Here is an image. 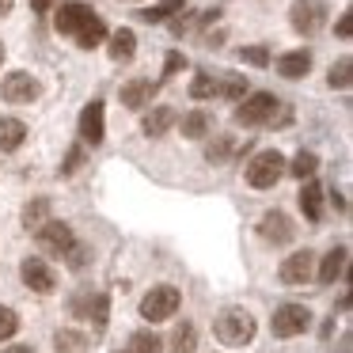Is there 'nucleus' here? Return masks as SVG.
<instances>
[{
	"label": "nucleus",
	"mask_w": 353,
	"mask_h": 353,
	"mask_svg": "<svg viewBox=\"0 0 353 353\" xmlns=\"http://www.w3.org/2000/svg\"><path fill=\"white\" fill-rule=\"evenodd\" d=\"M179 69H186V57H183V54H168V61H163V80L175 77Z\"/></svg>",
	"instance_id": "e433bc0d"
},
{
	"label": "nucleus",
	"mask_w": 353,
	"mask_h": 353,
	"mask_svg": "<svg viewBox=\"0 0 353 353\" xmlns=\"http://www.w3.org/2000/svg\"><path fill=\"white\" fill-rule=\"evenodd\" d=\"M80 160H84V148L77 145V148H72L69 156H65V163H61V175H72V171L80 168Z\"/></svg>",
	"instance_id": "c9c22d12"
},
{
	"label": "nucleus",
	"mask_w": 353,
	"mask_h": 353,
	"mask_svg": "<svg viewBox=\"0 0 353 353\" xmlns=\"http://www.w3.org/2000/svg\"><path fill=\"white\" fill-rule=\"evenodd\" d=\"M0 95H4V103H34L42 95V84L31 72H8L0 84Z\"/></svg>",
	"instance_id": "6e6552de"
},
{
	"label": "nucleus",
	"mask_w": 353,
	"mask_h": 353,
	"mask_svg": "<svg viewBox=\"0 0 353 353\" xmlns=\"http://www.w3.org/2000/svg\"><path fill=\"white\" fill-rule=\"evenodd\" d=\"M88 345H92V338H88L84 330L61 327V330L54 334V350H57V353H88Z\"/></svg>",
	"instance_id": "a211bd4d"
},
{
	"label": "nucleus",
	"mask_w": 353,
	"mask_h": 353,
	"mask_svg": "<svg viewBox=\"0 0 353 353\" xmlns=\"http://www.w3.org/2000/svg\"><path fill=\"white\" fill-rule=\"evenodd\" d=\"M285 175V156L277 152V148H266V152H259L251 163H247V183L254 186V190H270V186H277Z\"/></svg>",
	"instance_id": "20e7f679"
},
{
	"label": "nucleus",
	"mask_w": 353,
	"mask_h": 353,
	"mask_svg": "<svg viewBox=\"0 0 353 353\" xmlns=\"http://www.w3.org/2000/svg\"><path fill=\"white\" fill-rule=\"evenodd\" d=\"M4 353H34V350H31V345H8Z\"/></svg>",
	"instance_id": "ea45409f"
},
{
	"label": "nucleus",
	"mask_w": 353,
	"mask_h": 353,
	"mask_svg": "<svg viewBox=\"0 0 353 353\" xmlns=\"http://www.w3.org/2000/svg\"><path fill=\"white\" fill-rule=\"evenodd\" d=\"M228 152H232V137H216V145H209V160L213 163H221Z\"/></svg>",
	"instance_id": "f704fd0d"
},
{
	"label": "nucleus",
	"mask_w": 353,
	"mask_h": 353,
	"mask_svg": "<svg viewBox=\"0 0 353 353\" xmlns=\"http://www.w3.org/2000/svg\"><path fill=\"white\" fill-rule=\"evenodd\" d=\"M315 168H319V156H315V152H296V160L285 163V171H289V175H296V179H312Z\"/></svg>",
	"instance_id": "a878e982"
},
{
	"label": "nucleus",
	"mask_w": 353,
	"mask_h": 353,
	"mask_svg": "<svg viewBox=\"0 0 353 353\" xmlns=\"http://www.w3.org/2000/svg\"><path fill=\"white\" fill-rule=\"evenodd\" d=\"M12 4H16V0H0V16H8V12H12Z\"/></svg>",
	"instance_id": "a19ab883"
},
{
	"label": "nucleus",
	"mask_w": 353,
	"mask_h": 353,
	"mask_svg": "<svg viewBox=\"0 0 353 353\" xmlns=\"http://www.w3.org/2000/svg\"><path fill=\"white\" fill-rule=\"evenodd\" d=\"M133 54H137V34H133L130 27L110 34V57H114V61H133Z\"/></svg>",
	"instance_id": "412c9836"
},
{
	"label": "nucleus",
	"mask_w": 353,
	"mask_h": 353,
	"mask_svg": "<svg viewBox=\"0 0 353 353\" xmlns=\"http://www.w3.org/2000/svg\"><path fill=\"white\" fill-rule=\"evenodd\" d=\"M156 88H160V84H152V80H130V84L122 88V107H130V110H145L148 103H152Z\"/></svg>",
	"instance_id": "4468645a"
},
{
	"label": "nucleus",
	"mask_w": 353,
	"mask_h": 353,
	"mask_svg": "<svg viewBox=\"0 0 353 353\" xmlns=\"http://www.w3.org/2000/svg\"><path fill=\"white\" fill-rule=\"evenodd\" d=\"M107 137V122H103V103L92 99L84 110H80V141L84 145H103Z\"/></svg>",
	"instance_id": "9b49d317"
},
{
	"label": "nucleus",
	"mask_w": 353,
	"mask_h": 353,
	"mask_svg": "<svg viewBox=\"0 0 353 353\" xmlns=\"http://www.w3.org/2000/svg\"><path fill=\"white\" fill-rule=\"evenodd\" d=\"M213 330H216V338H221L224 345H247L254 338V319H251V312H243V307H224V312L216 315Z\"/></svg>",
	"instance_id": "f03ea898"
},
{
	"label": "nucleus",
	"mask_w": 353,
	"mask_h": 353,
	"mask_svg": "<svg viewBox=\"0 0 353 353\" xmlns=\"http://www.w3.org/2000/svg\"><path fill=\"white\" fill-rule=\"evenodd\" d=\"M88 254H92V251H88V247H84V243H80V239H77V243H72V247H69V251H65V254H61V259H65V262H69V270H84V262H88Z\"/></svg>",
	"instance_id": "473e14b6"
},
{
	"label": "nucleus",
	"mask_w": 353,
	"mask_h": 353,
	"mask_svg": "<svg viewBox=\"0 0 353 353\" xmlns=\"http://www.w3.org/2000/svg\"><path fill=\"white\" fill-rule=\"evenodd\" d=\"M0 65H4V46H0Z\"/></svg>",
	"instance_id": "79ce46f5"
},
{
	"label": "nucleus",
	"mask_w": 353,
	"mask_h": 353,
	"mask_svg": "<svg viewBox=\"0 0 353 353\" xmlns=\"http://www.w3.org/2000/svg\"><path fill=\"white\" fill-rule=\"evenodd\" d=\"M130 353H163L160 334H152V330H137V334L130 338Z\"/></svg>",
	"instance_id": "bb28decb"
},
{
	"label": "nucleus",
	"mask_w": 353,
	"mask_h": 353,
	"mask_svg": "<svg viewBox=\"0 0 353 353\" xmlns=\"http://www.w3.org/2000/svg\"><path fill=\"white\" fill-rule=\"evenodd\" d=\"M46 216H50V201L46 198H34L31 205H27V213H23V224L31 232H39L42 224H46Z\"/></svg>",
	"instance_id": "cd10ccee"
},
{
	"label": "nucleus",
	"mask_w": 353,
	"mask_h": 353,
	"mask_svg": "<svg viewBox=\"0 0 353 353\" xmlns=\"http://www.w3.org/2000/svg\"><path fill=\"white\" fill-rule=\"evenodd\" d=\"M213 95H216V80L213 77H205V72H201V77H194L190 99H213Z\"/></svg>",
	"instance_id": "c756f323"
},
{
	"label": "nucleus",
	"mask_w": 353,
	"mask_h": 353,
	"mask_svg": "<svg viewBox=\"0 0 353 353\" xmlns=\"http://www.w3.org/2000/svg\"><path fill=\"white\" fill-rule=\"evenodd\" d=\"M270 327H274L277 338H296L312 327V312H307L304 304H281L274 312V323H270Z\"/></svg>",
	"instance_id": "423d86ee"
},
{
	"label": "nucleus",
	"mask_w": 353,
	"mask_h": 353,
	"mask_svg": "<svg viewBox=\"0 0 353 353\" xmlns=\"http://www.w3.org/2000/svg\"><path fill=\"white\" fill-rule=\"evenodd\" d=\"M259 232H262V239H266V243H289V239H292V224H289V216L277 213V209L262 216Z\"/></svg>",
	"instance_id": "ddd939ff"
},
{
	"label": "nucleus",
	"mask_w": 353,
	"mask_h": 353,
	"mask_svg": "<svg viewBox=\"0 0 353 353\" xmlns=\"http://www.w3.org/2000/svg\"><path fill=\"white\" fill-rule=\"evenodd\" d=\"M54 27H57V34L77 39L80 50H95L103 39H107V23L95 16L92 4H84V0H69V4H61L57 16H54Z\"/></svg>",
	"instance_id": "f257e3e1"
},
{
	"label": "nucleus",
	"mask_w": 353,
	"mask_h": 353,
	"mask_svg": "<svg viewBox=\"0 0 353 353\" xmlns=\"http://www.w3.org/2000/svg\"><path fill=\"white\" fill-rule=\"evenodd\" d=\"M27 141V125L19 118H0V152H16Z\"/></svg>",
	"instance_id": "6ab92c4d"
},
{
	"label": "nucleus",
	"mask_w": 353,
	"mask_h": 353,
	"mask_svg": "<svg viewBox=\"0 0 353 353\" xmlns=\"http://www.w3.org/2000/svg\"><path fill=\"white\" fill-rule=\"evenodd\" d=\"M345 262H350V251H345V247H334V251H327V259L319 262V270H315V277H319L323 285H334L338 277L345 274Z\"/></svg>",
	"instance_id": "2eb2a0df"
},
{
	"label": "nucleus",
	"mask_w": 353,
	"mask_h": 353,
	"mask_svg": "<svg viewBox=\"0 0 353 353\" xmlns=\"http://www.w3.org/2000/svg\"><path fill=\"white\" fill-rule=\"evenodd\" d=\"M183 8H186V0H160L156 8L141 12V19H145V23H163V19L179 16V12H183Z\"/></svg>",
	"instance_id": "b1692460"
},
{
	"label": "nucleus",
	"mask_w": 353,
	"mask_h": 353,
	"mask_svg": "<svg viewBox=\"0 0 353 353\" xmlns=\"http://www.w3.org/2000/svg\"><path fill=\"white\" fill-rule=\"evenodd\" d=\"M334 31H338V39H350V34H353V16H350V12H345V16L338 19V27H334Z\"/></svg>",
	"instance_id": "4c0bfd02"
},
{
	"label": "nucleus",
	"mask_w": 353,
	"mask_h": 353,
	"mask_svg": "<svg viewBox=\"0 0 353 353\" xmlns=\"http://www.w3.org/2000/svg\"><path fill=\"white\" fill-rule=\"evenodd\" d=\"M216 95H224V99H243V95H247V80L243 77H228L224 84H216Z\"/></svg>",
	"instance_id": "7c9ffc66"
},
{
	"label": "nucleus",
	"mask_w": 353,
	"mask_h": 353,
	"mask_svg": "<svg viewBox=\"0 0 353 353\" xmlns=\"http://www.w3.org/2000/svg\"><path fill=\"white\" fill-rule=\"evenodd\" d=\"M16 330H19V315L12 312V307L0 304V342H8V338L16 334Z\"/></svg>",
	"instance_id": "2f4dec72"
},
{
	"label": "nucleus",
	"mask_w": 353,
	"mask_h": 353,
	"mask_svg": "<svg viewBox=\"0 0 353 353\" xmlns=\"http://www.w3.org/2000/svg\"><path fill=\"white\" fill-rule=\"evenodd\" d=\"M239 57H243L247 65H270V54H266V46H247V50H239Z\"/></svg>",
	"instance_id": "72a5a7b5"
},
{
	"label": "nucleus",
	"mask_w": 353,
	"mask_h": 353,
	"mask_svg": "<svg viewBox=\"0 0 353 353\" xmlns=\"http://www.w3.org/2000/svg\"><path fill=\"white\" fill-rule=\"evenodd\" d=\"M209 125H213V122H209V114H205V110H190V114L183 118V137L201 141V137L209 133Z\"/></svg>",
	"instance_id": "393cba45"
},
{
	"label": "nucleus",
	"mask_w": 353,
	"mask_h": 353,
	"mask_svg": "<svg viewBox=\"0 0 353 353\" xmlns=\"http://www.w3.org/2000/svg\"><path fill=\"white\" fill-rule=\"evenodd\" d=\"M19 277H23V285L31 292H54L57 289V274L50 270V262H42V259H23Z\"/></svg>",
	"instance_id": "1a4fd4ad"
},
{
	"label": "nucleus",
	"mask_w": 353,
	"mask_h": 353,
	"mask_svg": "<svg viewBox=\"0 0 353 353\" xmlns=\"http://www.w3.org/2000/svg\"><path fill=\"white\" fill-rule=\"evenodd\" d=\"M277 110H281V103H277L270 92H254V95H243V99H239L236 122L239 125H274Z\"/></svg>",
	"instance_id": "7ed1b4c3"
},
{
	"label": "nucleus",
	"mask_w": 353,
	"mask_h": 353,
	"mask_svg": "<svg viewBox=\"0 0 353 353\" xmlns=\"http://www.w3.org/2000/svg\"><path fill=\"white\" fill-rule=\"evenodd\" d=\"M198 350V330L194 323H179L175 334H171V353H194Z\"/></svg>",
	"instance_id": "5701e85b"
},
{
	"label": "nucleus",
	"mask_w": 353,
	"mask_h": 353,
	"mask_svg": "<svg viewBox=\"0 0 353 353\" xmlns=\"http://www.w3.org/2000/svg\"><path fill=\"white\" fill-rule=\"evenodd\" d=\"M34 236H39V243L46 247L50 254H65L72 243H77V236H72V228H69V224H61V221H46L39 232H34Z\"/></svg>",
	"instance_id": "f8f14e48"
},
{
	"label": "nucleus",
	"mask_w": 353,
	"mask_h": 353,
	"mask_svg": "<svg viewBox=\"0 0 353 353\" xmlns=\"http://www.w3.org/2000/svg\"><path fill=\"white\" fill-rule=\"evenodd\" d=\"M307 69H312V54H307V50H292V54H281V57H277V72H281L285 80L307 77Z\"/></svg>",
	"instance_id": "f3484780"
},
{
	"label": "nucleus",
	"mask_w": 353,
	"mask_h": 353,
	"mask_svg": "<svg viewBox=\"0 0 353 353\" xmlns=\"http://www.w3.org/2000/svg\"><path fill=\"white\" fill-rule=\"evenodd\" d=\"M289 19L300 34H319L323 23H327V4H323V0H296Z\"/></svg>",
	"instance_id": "0eeeda50"
},
{
	"label": "nucleus",
	"mask_w": 353,
	"mask_h": 353,
	"mask_svg": "<svg viewBox=\"0 0 353 353\" xmlns=\"http://www.w3.org/2000/svg\"><path fill=\"white\" fill-rule=\"evenodd\" d=\"M330 88H338V92H345V88H350V80H353V61L350 57H342V61L338 65H330Z\"/></svg>",
	"instance_id": "c85d7f7f"
},
{
	"label": "nucleus",
	"mask_w": 353,
	"mask_h": 353,
	"mask_svg": "<svg viewBox=\"0 0 353 353\" xmlns=\"http://www.w3.org/2000/svg\"><path fill=\"white\" fill-rule=\"evenodd\" d=\"M171 125H175V110H171V107H156V110H148V114H145V133H148V137H163Z\"/></svg>",
	"instance_id": "4be33fe9"
},
{
	"label": "nucleus",
	"mask_w": 353,
	"mask_h": 353,
	"mask_svg": "<svg viewBox=\"0 0 353 353\" xmlns=\"http://www.w3.org/2000/svg\"><path fill=\"white\" fill-rule=\"evenodd\" d=\"M31 4H34V12H50V8H54V0H31Z\"/></svg>",
	"instance_id": "58836bf2"
},
{
	"label": "nucleus",
	"mask_w": 353,
	"mask_h": 353,
	"mask_svg": "<svg viewBox=\"0 0 353 353\" xmlns=\"http://www.w3.org/2000/svg\"><path fill=\"white\" fill-rule=\"evenodd\" d=\"M72 307H77L80 315H88L95 327H103V323H107V312H110V300H107V292H95V296H92V292H84Z\"/></svg>",
	"instance_id": "dca6fc26"
},
{
	"label": "nucleus",
	"mask_w": 353,
	"mask_h": 353,
	"mask_svg": "<svg viewBox=\"0 0 353 353\" xmlns=\"http://www.w3.org/2000/svg\"><path fill=\"white\" fill-rule=\"evenodd\" d=\"M300 209H304V216L312 224L323 221V190H319V183H312V179L304 183V190H300Z\"/></svg>",
	"instance_id": "aec40b11"
},
{
	"label": "nucleus",
	"mask_w": 353,
	"mask_h": 353,
	"mask_svg": "<svg viewBox=\"0 0 353 353\" xmlns=\"http://www.w3.org/2000/svg\"><path fill=\"white\" fill-rule=\"evenodd\" d=\"M315 277V254L307 251H292L289 259L281 262V281L285 285H304V281H312Z\"/></svg>",
	"instance_id": "9d476101"
},
{
	"label": "nucleus",
	"mask_w": 353,
	"mask_h": 353,
	"mask_svg": "<svg viewBox=\"0 0 353 353\" xmlns=\"http://www.w3.org/2000/svg\"><path fill=\"white\" fill-rule=\"evenodd\" d=\"M179 300L183 296H179L175 285H156V289L141 300V315H145L148 323H163V319H171V315L179 312Z\"/></svg>",
	"instance_id": "39448f33"
}]
</instances>
